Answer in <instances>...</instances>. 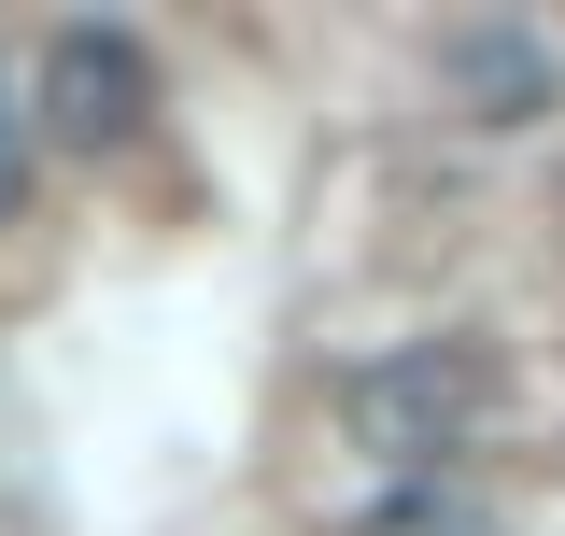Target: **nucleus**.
<instances>
[{"mask_svg":"<svg viewBox=\"0 0 565 536\" xmlns=\"http://www.w3.org/2000/svg\"><path fill=\"white\" fill-rule=\"evenodd\" d=\"M481 409H494V382H481V353H467V339H411V353H367V367L340 382L353 452H382L396 480H438V452H467V438H481Z\"/></svg>","mask_w":565,"mask_h":536,"instance_id":"obj_1","label":"nucleus"},{"mask_svg":"<svg viewBox=\"0 0 565 536\" xmlns=\"http://www.w3.org/2000/svg\"><path fill=\"white\" fill-rule=\"evenodd\" d=\"M14 128L71 141V156H128V141L156 128V43H141V29H99V14L43 29V57H29V114H14Z\"/></svg>","mask_w":565,"mask_h":536,"instance_id":"obj_2","label":"nucleus"},{"mask_svg":"<svg viewBox=\"0 0 565 536\" xmlns=\"http://www.w3.org/2000/svg\"><path fill=\"white\" fill-rule=\"evenodd\" d=\"M552 85H565V71H552L537 29H452V43H438V99H452L467 128H537Z\"/></svg>","mask_w":565,"mask_h":536,"instance_id":"obj_3","label":"nucleus"},{"mask_svg":"<svg viewBox=\"0 0 565 536\" xmlns=\"http://www.w3.org/2000/svg\"><path fill=\"white\" fill-rule=\"evenodd\" d=\"M353 536H509V508H494L481 480H452V467H438V480H396V494H382Z\"/></svg>","mask_w":565,"mask_h":536,"instance_id":"obj_4","label":"nucleus"},{"mask_svg":"<svg viewBox=\"0 0 565 536\" xmlns=\"http://www.w3.org/2000/svg\"><path fill=\"white\" fill-rule=\"evenodd\" d=\"M29 212V128H14V99H0V226Z\"/></svg>","mask_w":565,"mask_h":536,"instance_id":"obj_5","label":"nucleus"}]
</instances>
